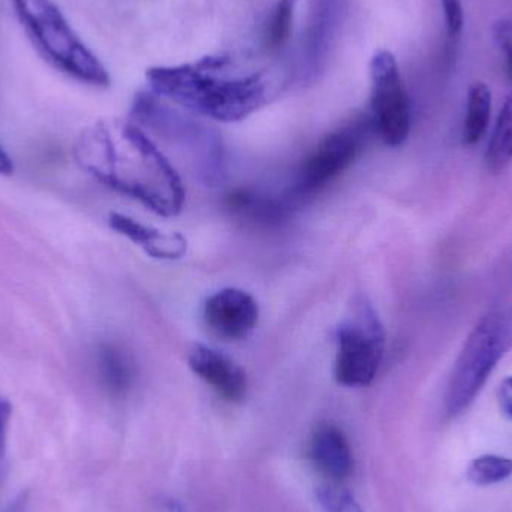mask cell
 Wrapping results in <instances>:
<instances>
[{"mask_svg": "<svg viewBox=\"0 0 512 512\" xmlns=\"http://www.w3.org/2000/svg\"><path fill=\"white\" fill-rule=\"evenodd\" d=\"M207 328L219 339L239 342L255 330L259 307L249 292L224 288L207 298L203 309Z\"/></svg>", "mask_w": 512, "mask_h": 512, "instance_id": "30bf717a", "label": "cell"}, {"mask_svg": "<svg viewBox=\"0 0 512 512\" xmlns=\"http://www.w3.org/2000/svg\"><path fill=\"white\" fill-rule=\"evenodd\" d=\"M444 9L445 29H447L448 47L450 50L457 47L463 26H465V11L462 0H441Z\"/></svg>", "mask_w": 512, "mask_h": 512, "instance_id": "44dd1931", "label": "cell"}, {"mask_svg": "<svg viewBox=\"0 0 512 512\" xmlns=\"http://www.w3.org/2000/svg\"><path fill=\"white\" fill-rule=\"evenodd\" d=\"M495 35L507 57V74L512 80V21H499L496 24Z\"/></svg>", "mask_w": 512, "mask_h": 512, "instance_id": "603a6c76", "label": "cell"}, {"mask_svg": "<svg viewBox=\"0 0 512 512\" xmlns=\"http://www.w3.org/2000/svg\"><path fill=\"white\" fill-rule=\"evenodd\" d=\"M12 406L11 400L0 396V462H3L8 451L9 424H11Z\"/></svg>", "mask_w": 512, "mask_h": 512, "instance_id": "7402d4cb", "label": "cell"}, {"mask_svg": "<svg viewBox=\"0 0 512 512\" xmlns=\"http://www.w3.org/2000/svg\"><path fill=\"white\" fill-rule=\"evenodd\" d=\"M385 355V330L372 304L360 300L336 330L334 378L343 387L375 381Z\"/></svg>", "mask_w": 512, "mask_h": 512, "instance_id": "8992f818", "label": "cell"}, {"mask_svg": "<svg viewBox=\"0 0 512 512\" xmlns=\"http://www.w3.org/2000/svg\"><path fill=\"white\" fill-rule=\"evenodd\" d=\"M370 107L375 134L387 146H402L411 132V104L391 51H378L370 62Z\"/></svg>", "mask_w": 512, "mask_h": 512, "instance_id": "ba28073f", "label": "cell"}, {"mask_svg": "<svg viewBox=\"0 0 512 512\" xmlns=\"http://www.w3.org/2000/svg\"><path fill=\"white\" fill-rule=\"evenodd\" d=\"M231 65L230 56L216 54L185 65L152 66L146 78L158 98L216 122H242L267 104L270 80L265 71L231 77Z\"/></svg>", "mask_w": 512, "mask_h": 512, "instance_id": "7a4b0ae2", "label": "cell"}, {"mask_svg": "<svg viewBox=\"0 0 512 512\" xmlns=\"http://www.w3.org/2000/svg\"><path fill=\"white\" fill-rule=\"evenodd\" d=\"M351 0H310L292 80L309 87L324 77L349 14Z\"/></svg>", "mask_w": 512, "mask_h": 512, "instance_id": "9c48e42d", "label": "cell"}, {"mask_svg": "<svg viewBox=\"0 0 512 512\" xmlns=\"http://www.w3.org/2000/svg\"><path fill=\"white\" fill-rule=\"evenodd\" d=\"M512 475V460L501 456H483L469 465L468 480L475 486L486 487L502 483Z\"/></svg>", "mask_w": 512, "mask_h": 512, "instance_id": "d6986e66", "label": "cell"}, {"mask_svg": "<svg viewBox=\"0 0 512 512\" xmlns=\"http://www.w3.org/2000/svg\"><path fill=\"white\" fill-rule=\"evenodd\" d=\"M225 204L236 218L262 225L282 222L294 212L283 197L271 198L270 195H261L246 189L231 192Z\"/></svg>", "mask_w": 512, "mask_h": 512, "instance_id": "5bb4252c", "label": "cell"}, {"mask_svg": "<svg viewBox=\"0 0 512 512\" xmlns=\"http://www.w3.org/2000/svg\"><path fill=\"white\" fill-rule=\"evenodd\" d=\"M492 114V92L484 83H475L469 90L468 111L463 125V143L475 146L489 128Z\"/></svg>", "mask_w": 512, "mask_h": 512, "instance_id": "2e32d148", "label": "cell"}, {"mask_svg": "<svg viewBox=\"0 0 512 512\" xmlns=\"http://www.w3.org/2000/svg\"><path fill=\"white\" fill-rule=\"evenodd\" d=\"M111 230L126 237L129 242L143 249L147 255L164 261H174L183 258L188 251V242L179 233H164L158 228L141 224L122 213H111L108 218Z\"/></svg>", "mask_w": 512, "mask_h": 512, "instance_id": "7c38bea8", "label": "cell"}, {"mask_svg": "<svg viewBox=\"0 0 512 512\" xmlns=\"http://www.w3.org/2000/svg\"><path fill=\"white\" fill-rule=\"evenodd\" d=\"M96 372L102 387L111 396H125L135 381L131 355L117 345H102L96 354Z\"/></svg>", "mask_w": 512, "mask_h": 512, "instance_id": "9a60e30c", "label": "cell"}, {"mask_svg": "<svg viewBox=\"0 0 512 512\" xmlns=\"http://www.w3.org/2000/svg\"><path fill=\"white\" fill-rule=\"evenodd\" d=\"M512 162V95L508 96L496 120L486 152V165L492 173H501Z\"/></svg>", "mask_w": 512, "mask_h": 512, "instance_id": "e0dca14e", "label": "cell"}, {"mask_svg": "<svg viewBox=\"0 0 512 512\" xmlns=\"http://www.w3.org/2000/svg\"><path fill=\"white\" fill-rule=\"evenodd\" d=\"M511 348L512 307L492 310L469 334L457 358L445 397L448 417H459L475 402Z\"/></svg>", "mask_w": 512, "mask_h": 512, "instance_id": "5b68a950", "label": "cell"}, {"mask_svg": "<svg viewBox=\"0 0 512 512\" xmlns=\"http://www.w3.org/2000/svg\"><path fill=\"white\" fill-rule=\"evenodd\" d=\"M298 0H277L265 24L262 45L268 53H277L291 38L292 21Z\"/></svg>", "mask_w": 512, "mask_h": 512, "instance_id": "ac0fdd59", "label": "cell"}, {"mask_svg": "<svg viewBox=\"0 0 512 512\" xmlns=\"http://www.w3.org/2000/svg\"><path fill=\"white\" fill-rule=\"evenodd\" d=\"M12 173H14V164L5 147L0 143V176H11Z\"/></svg>", "mask_w": 512, "mask_h": 512, "instance_id": "d4e9b609", "label": "cell"}, {"mask_svg": "<svg viewBox=\"0 0 512 512\" xmlns=\"http://www.w3.org/2000/svg\"><path fill=\"white\" fill-rule=\"evenodd\" d=\"M12 6L36 50L54 68L89 86H110L104 63L78 38L53 0H12Z\"/></svg>", "mask_w": 512, "mask_h": 512, "instance_id": "277c9868", "label": "cell"}, {"mask_svg": "<svg viewBox=\"0 0 512 512\" xmlns=\"http://www.w3.org/2000/svg\"><path fill=\"white\" fill-rule=\"evenodd\" d=\"M189 367L228 402L239 403L245 399L248 391L245 370L219 349L198 343L189 352Z\"/></svg>", "mask_w": 512, "mask_h": 512, "instance_id": "8fae6325", "label": "cell"}, {"mask_svg": "<svg viewBox=\"0 0 512 512\" xmlns=\"http://www.w3.org/2000/svg\"><path fill=\"white\" fill-rule=\"evenodd\" d=\"M310 459L331 481H343L354 469V456L345 433L333 424H322L313 432Z\"/></svg>", "mask_w": 512, "mask_h": 512, "instance_id": "4fadbf2b", "label": "cell"}, {"mask_svg": "<svg viewBox=\"0 0 512 512\" xmlns=\"http://www.w3.org/2000/svg\"><path fill=\"white\" fill-rule=\"evenodd\" d=\"M132 122L149 129L188 161L194 176L206 186L221 185L227 176V150L216 129L174 110L155 93L141 92L131 108Z\"/></svg>", "mask_w": 512, "mask_h": 512, "instance_id": "3957f363", "label": "cell"}, {"mask_svg": "<svg viewBox=\"0 0 512 512\" xmlns=\"http://www.w3.org/2000/svg\"><path fill=\"white\" fill-rule=\"evenodd\" d=\"M75 158L102 185L138 201L155 215L174 218L183 210L182 177L137 123H120L116 129L98 123L87 129L75 147Z\"/></svg>", "mask_w": 512, "mask_h": 512, "instance_id": "6da1fadb", "label": "cell"}, {"mask_svg": "<svg viewBox=\"0 0 512 512\" xmlns=\"http://www.w3.org/2000/svg\"><path fill=\"white\" fill-rule=\"evenodd\" d=\"M499 405L502 411L512 418V376L511 378L504 379L498 391Z\"/></svg>", "mask_w": 512, "mask_h": 512, "instance_id": "cb8c5ba5", "label": "cell"}, {"mask_svg": "<svg viewBox=\"0 0 512 512\" xmlns=\"http://www.w3.org/2000/svg\"><path fill=\"white\" fill-rule=\"evenodd\" d=\"M375 132L372 117H360L328 134L307 156L291 189L283 195L292 210L321 194L357 159L369 135Z\"/></svg>", "mask_w": 512, "mask_h": 512, "instance_id": "52a82bcc", "label": "cell"}, {"mask_svg": "<svg viewBox=\"0 0 512 512\" xmlns=\"http://www.w3.org/2000/svg\"><path fill=\"white\" fill-rule=\"evenodd\" d=\"M316 498L327 512H364L351 493L333 484L319 487Z\"/></svg>", "mask_w": 512, "mask_h": 512, "instance_id": "ffe728a7", "label": "cell"}]
</instances>
